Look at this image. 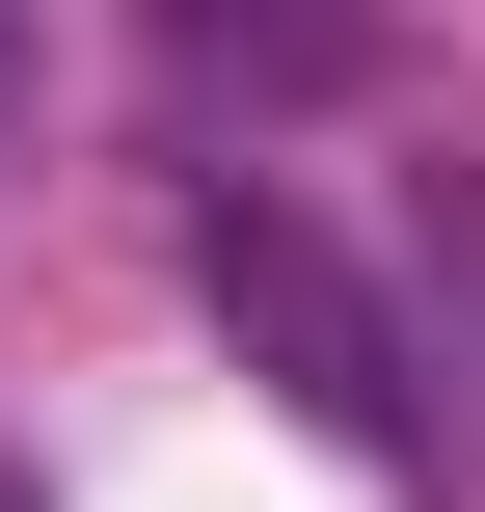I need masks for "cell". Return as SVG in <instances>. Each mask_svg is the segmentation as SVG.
Here are the masks:
<instances>
[{
  "mask_svg": "<svg viewBox=\"0 0 485 512\" xmlns=\"http://www.w3.org/2000/svg\"><path fill=\"white\" fill-rule=\"evenodd\" d=\"M0 512H27V459H0Z\"/></svg>",
  "mask_w": 485,
  "mask_h": 512,
  "instance_id": "cell-1",
  "label": "cell"
}]
</instances>
